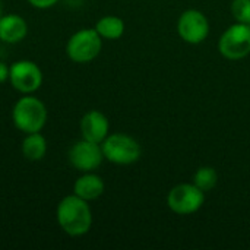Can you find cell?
I'll return each instance as SVG.
<instances>
[{
	"label": "cell",
	"instance_id": "3957f363",
	"mask_svg": "<svg viewBox=\"0 0 250 250\" xmlns=\"http://www.w3.org/2000/svg\"><path fill=\"white\" fill-rule=\"evenodd\" d=\"M101 148H103L104 158L119 166L132 164L138 161L141 157L139 144L132 136L125 133H114L107 136L103 141Z\"/></svg>",
	"mask_w": 250,
	"mask_h": 250
},
{
	"label": "cell",
	"instance_id": "ac0fdd59",
	"mask_svg": "<svg viewBox=\"0 0 250 250\" xmlns=\"http://www.w3.org/2000/svg\"><path fill=\"white\" fill-rule=\"evenodd\" d=\"M7 79H9V66L0 62V83H3Z\"/></svg>",
	"mask_w": 250,
	"mask_h": 250
},
{
	"label": "cell",
	"instance_id": "5b68a950",
	"mask_svg": "<svg viewBox=\"0 0 250 250\" xmlns=\"http://www.w3.org/2000/svg\"><path fill=\"white\" fill-rule=\"evenodd\" d=\"M220 53L229 60H240L250 54V25L234 23L220 38Z\"/></svg>",
	"mask_w": 250,
	"mask_h": 250
},
{
	"label": "cell",
	"instance_id": "ba28073f",
	"mask_svg": "<svg viewBox=\"0 0 250 250\" xmlns=\"http://www.w3.org/2000/svg\"><path fill=\"white\" fill-rule=\"evenodd\" d=\"M67 157H69L70 164L76 170L83 171V173L97 170L104 160L101 144H95L83 138L82 141H78L72 145Z\"/></svg>",
	"mask_w": 250,
	"mask_h": 250
},
{
	"label": "cell",
	"instance_id": "d6986e66",
	"mask_svg": "<svg viewBox=\"0 0 250 250\" xmlns=\"http://www.w3.org/2000/svg\"><path fill=\"white\" fill-rule=\"evenodd\" d=\"M3 16V9H1V1H0V18Z\"/></svg>",
	"mask_w": 250,
	"mask_h": 250
},
{
	"label": "cell",
	"instance_id": "9c48e42d",
	"mask_svg": "<svg viewBox=\"0 0 250 250\" xmlns=\"http://www.w3.org/2000/svg\"><path fill=\"white\" fill-rule=\"evenodd\" d=\"M179 35L189 44H199L209 34V23L205 15L199 10H186L177 23Z\"/></svg>",
	"mask_w": 250,
	"mask_h": 250
},
{
	"label": "cell",
	"instance_id": "5bb4252c",
	"mask_svg": "<svg viewBox=\"0 0 250 250\" xmlns=\"http://www.w3.org/2000/svg\"><path fill=\"white\" fill-rule=\"evenodd\" d=\"M95 31L100 34L101 38L117 40L125 32V22L117 16H104L97 22Z\"/></svg>",
	"mask_w": 250,
	"mask_h": 250
},
{
	"label": "cell",
	"instance_id": "7c38bea8",
	"mask_svg": "<svg viewBox=\"0 0 250 250\" xmlns=\"http://www.w3.org/2000/svg\"><path fill=\"white\" fill-rule=\"evenodd\" d=\"M104 182L100 176L94 174L92 171L85 173L79 179H76L73 185V193L85 201H94L98 199L104 193Z\"/></svg>",
	"mask_w": 250,
	"mask_h": 250
},
{
	"label": "cell",
	"instance_id": "7a4b0ae2",
	"mask_svg": "<svg viewBox=\"0 0 250 250\" xmlns=\"http://www.w3.org/2000/svg\"><path fill=\"white\" fill-rule=\"evenodd\" d=\"M12 120L18 130L22 133L41 132L47 123L45 104L37 97L26 94L16 101L12 110Z\"/></svg>",
	"mask_w": 250,
	"mask_h": 250
},
{
	"label": "cell",
	"instance_id": "52a82bcc",
	"mask_svg": "<svg viewBox=\"0 0 250 250\" xmlns=\"http://www.w3.org/2000/svg\"><path fill=\"white\" fill-rule=\"evenodd\" d=\"M204 192L198 186L189 183L173 188L167 196V204L170 209L179 215H189L196 212L204 205Z\"/></svg>",
	"mask_w": 250,
	"mask_h": 250
},
{
	"label": "cell",
	"instance_id": "8992f818",
	"mask_svg": "<svg viewBox=\"0 0 250 250\" xmlns=\"http://www.w3.org/2000/svg\"><path fill=\"white\" fill-rule=\"evenodd\" d=\"M9 81L18 92L26 95L40 89L42 73L32 60H18L9 67Z\"/></svg>",
	"mask_w": 250,
	"mask_h": 250
},
{
	"label": "cell",
	"instance_id": "277c9868",
	"mask_svg": "<svg viewBox=\"0 0 250 250\" xmlns=\"http://www.w3.org/2000/svg\"><path fill=\"white\" fill-rule=\"evenodd\" d=\"M103 48V38L94 29H81L75 32L67 44L66 53L69 59L75 63H88L92 62Z\"/></svg>",
	"mask_w": 250,
	"mask_h": 250
},
{
	"label": "cell",
	"instance_id": "30bf717a",
	"mask_svg": "<svg viewBox=\"0 0 250 250\" xmlns=\"http://www.w3.org/2000/svg\"><path fill=\"white\" fill-rule=\"evenodd\" d=\"M108 119L98 110H91L83 114L81 120L82 138L95 144H103L108 136Z\"/></svg>",
	"mask_w": 250,
	"mask_h": 250
},
{
	"label": "cell",
	"instance_id": "9a60e30c",
	"mask_svg": "<svg viewBox=\"0 0 250 250\" xmlns=\"http://www.w3.org/2000/svg\"><path fill=\"white\" fill-rule=\"evenodd\" d=\"M195 186H198L202 192H208L215 188L218 176L212 167H201L195 174Z\"/></svg>",
	"mask_w": 250,
	"mask_h": 250
},
{
	"label": "cell",
	"instance_id": "4fadbf2b",
	"mask_svg": "<svg viewBox=\"0 0 250 250\" xmlns=\"http://www.w3.org/2000/svg\"><path fill=\"white\" fill-rule=\"evenodd\" d=\"M22 154L28 161H40L47 152V139L40 133H28L22 141Z\"/></svg>",
	"mask_w": 250,
	"mask_h": 250
},
{
	"label": "cell",
	"instance_id": "8fae6325",
	"mask_svg": "<svg viewBox=\"0 0 250 250\" xmlns=\"http://www.w3.org/2000/svg\"><path fill=\"white\" fill-rule=\"evenodd\" d=\"M28 34V23L26 21L16 15L9 13L0 18V41L16 44L21 42Z\"/></svg>",
	"mask_w": 250,
	"mask_h": 250
},
{
	"label": "cell",
	"instance_id": "6da1fadb",
	"mask_svg": "<svg viewBox=\"0 0 250 250\" xmlns=\"http://www.w3.org/2000/svg\"><path fill=\"white\" fill-rule=\"evenodd\" d=\"M56 217L60 229L72 237L86 234L92 226V212L88 201L76 196L75 193L60 201Z\"/></svg>",
	"mask_w": 250,
	"mask_h": 250
},
{
	"label": "cell",
	"instance_id": "e0dca14e",
	"mask_svg": "<svg viewBox=\"0 0 250 250\" xmlns=\"http://www.w3.org/2000/svg\"><path fill=\"white\" fill-rule=\"evenodd\" d=\"M26 1L32 7H37V9H50L54 4H57L59 0H26Z\"/></svg>",
	"mask_w": 250,
	"mask_h": 250
},
{
	"label": "cell",
	"instance_id": "2e32d148",
	"mask_svg": "<svg viewBox=\"0 0 250 250\" xmlns=\"http://www.w3.org/2000/svg\"><path fill=\"white\" fill-rule=\"evenodd\" d=\"M231 13L237 22L250 25V0H233Z\"/></svg>",
	"mask_w": 250,
	"mask_h": 250
}]
</instances>
